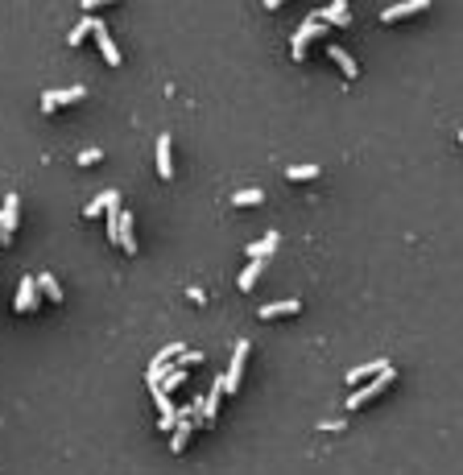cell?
I'll return each instance as SVG.
<instances>
[{
  "label": "cell",
  "instance_id": "obj_10",
  "mask_svg": "<svg viewBox=\"0 0 463 475\" xmlns=\"http://www.w3.org/2000/svg\"><path fill=\"white\" fill-rule=\"evenodd\" d=\"M170 153H174V141H170V132H162L157 136V173L170 182L174 178V162H170Z\"/></svg>",
  "mask_w": 463,
  "mask_h": 475
},
{
  "label": "cell",
  "instance_id": "obj_11",
  "mask_svg": "<svg viewBox=\"0 0 463 475\" xmlns=\"http://www.w3.org/2000/svg\"><path fill=\"white\" fill-rule=\"evenodd\" d=\"M38 306V281L34 277H21V290H17V314H29Z\"/></svg>",
  "mask_w": 463,
  "mask_h": 475
},
{
  "label": "cell",
  "instance_id": "obj_18",
  "mask_svg": "<svg viewBox=\"0 0 463 475\" xmlns=\"http://www.w3.org/2000/svg\"><path fill=\"white\" fill-rule=\"evenodd\" d=\"M112 203H120V194H116V190H104L99 199H92V203L83 207V215H87V219H95V215H99V211H108Z\"/></svg>",
  "mask_w": 463,
  "mask_h": 475
},
{
  "label": "cell",
  "instance_id": "obj_22",
  "mask_svg": "<svg viewBox=\"0 0 463 475\" xmlns=\"http://www.w3.org/2000/svg\"><path fill=\"white\" fill-rule=\"evenodd\" d=\"M285 178H290V182H315V178H319V166H290Z\"/></svg>",
  "mask_w": 463,
  "mask_h": 475
},
{
  "label": "cell",
  "instance_id": "obj_4",
  "mask_svg": "<svg viewBox=\"0 0 463 475\" xmlns=\"http://www.w3.org/2000/svg\"><path fill=\"white\" fill-rule=\"evenodd\" d=\"M248 351H252V343H248V339H240V343H236L232 364H228V372H224V392L240 389V381H244V364H248Z\"/></svg>",
  "mask_w": 463,
  "mask_h": 475
},
{
  "label": "cell",
  "instance_id": "obj_2",
  "mask_svg": "<svg viewBox=\"0 0 463 475\" xmlns=\"http://www.w3.org/2000/svg\"><path fill=\"white\" fill-rule=\"evenodd\" d=\"M327 29H331V25H323V17L311 13V17L298 25V34H294V42H290V54H294V58H306V45L315 42V38H323Z\"/></svg>",
  "mask_w": 463,
  "mask_h": 475
},
{
  "label": "cell",
  "instance_id": "obj_25",
  "mask_svg": "<svg viewBox=\"0 0 463 475\" xmlns=\"http://www.w3.org/2000/svg\"><path fill=\"white\" fill-rule=\"evenodd\" d=\"M75 162H79V166H95V162H104V153H99V149H83Z\"/></svg>",
  "mask_w": 463,
  "mask_h": 475
},
{
  "label": "cell",
  "instance_id": "obj_12",
  "mask_svg": "<svg viewBox=\"0 0 463 475\" xmlns=\"http://www.w3.org/2000/svg\"><path fill=\"white\" fill-rule=\"evenodd\" d=\"M327 58H331V62H335V66H339V71H343L348 79H356V75H360V66H356V58H352V54H348L343 45H327Z\"/></svg>",
  "mask_w": 463,
  "mask_h": 475
},
{
  "label": "cell",
  "instance_id": "obj_21",
  "mask_svg": "<svg viewBox=\"0 0 463 475\" xmlns=\"http://www.w3.org/2000/svg\"><path fill=\"white\" fill-rule=\"evenodd\" d=\"M257 203H265V190H236L232 194V207H257Z\"/></svg>",
  "mask_w": 463,
  "mask_h": 475
},
{
  "label": "cell",
  "instance_id": "obj_5",
  "mask_svg": "<svg viewBox=\"0 0 463 475\" xmlns=\"http://www.w3.org/2000/svg\"><path fill=\"white\" fill-rule=\"evenodd\" d=\"M17 211H21V199H17V194H4V207H0V244L13 240V232H17Z\"/></svg>",
  "mask_w": 463,
  "mask_h": 475
},
{
  "label": "cell",
  "instance_id": "obj_28",
  "mask_svg": "<svg viewBox=\"0 0 463 475\" xmlns=\"http://www.w3.org/2000/svg\"><path fill=\"white\" fill-rule=\"evenodd\" d=\"M348 422H339V418H331V422H319V430H343Z\"/></svg>",
  "mask_w": 463,
  "mask_h": 475
},
{
  "label": "cell",
  "instance_id": "obj_23",
  "mask_svg": "<svg viewBox=\"0 0 463 475\" xmlns=\"http://www.w3.org/2000/svg\"><path fill=\"white\" fill-rule=\"evenodd\" d=\"M38 290H42V294H46L50 302H62V290H58V281H54V277H50V273H42V277H38Z\"/></svg>",
  "mask_w": 463,
  "mask_h": 475
},
{
  "label": "cell",
  "instance_id": "obj_14",
  "mask_svg": "<svg viewBox=\"0 0 463 475\" xmlns=\"http://www.w3.org/2000/svg\"><path fill=\"white\" fill-rule=\"evenodd\" d=\"M298 310H302V306L294 302V298H290V302H269V306H261V322H269V318H290V314H298Z\"/></svg>",
  "mask_w": 463,
  "mask_h": 475
},
{
  "label": "cell",
  "instance_id": "obj_7",
  "mask_svg": "<svg viewBox=\"0 0 463 475\" xmlns=\"http://www.w3.org/2000/svg\"><path fill=\"white\" fill-rule=\"evenodd\" d=\"M92 38L99 42V54H104V62H108V66H120V62H124V58H120V45L112 42V34H108V25H95Z\"/></svg>",
  "mask_w": 463,
  "mask_h": 475
},
{
  "label": "cell",
  "instance_id": "obj_1",
  "mask_svg": "<svg viewBox=\"0 0 463 475\" xmlns=\"http://www.w3.org/2000/svg\"><path fill=\"white\" fill-rule=\"evenodd\" d=\"M393 381H397V368L389 364V368H385L380 376H372V381L364 385V389H356L352 397H348V409H364V405H369V401H376V397H380V392L389 389Z\"/></svg>",
  "mask_w": 463,
  "mask_h": 475
},
{
  "label": "cell",
  "instance_id": "obj_19",
  "mask_svg": "<svg viewBox=\"0 0 463 475\" xmlns=\"http://www.w3.org/2000/svg\"><path fill=\"white\" fill-rule=\"evenodd\" d=\"M120 248H124L129 257H137V236H133V215H129V211L120 219Z\"/></svg>",
  "mask_w": 463,
  "mask_h": 475
},
{
  "label": "cell",
  "instance_id": "obj_26",
  "mask_svg": "<svg viewBox=\"0 0 463 475\" xmlns=\"http://www.w3.org/2000/svg\"><path fill=\"white\" fill-rule=\"evenodd\" d=\"M199 360H203V355H199V351H190V347H186V355H178V368H190V364H199Z\"/></svg>",
  "mask_w": 463,
  "mask_h": 475
},
{
  "label": "cell",
  "instance_id": "obj_17",
  "mask_svg": "<svg viewBox=\"0 0 463 475\" xmlns=\"http://www.w3.org/2000/svg\"><path fill=\"white\" fill-rule=\"evenodd\" d=\"M95 25H99L95 17H83V21H79V25H75V29L66 34V45H83V42H87V38L95 34Z\"/></svg>",
  "mask_w": 463,
  "mask_h": 475
},
{
  "label": "cell",
  "instance_id": "obj_3",
  "mask_svg": "<svg viewBox=\"0 0 463 475\" xmlns=\"http://www.w3.org/2000/svg\"><path fill=\"white\" fill-rule=\"evenodd\" d=\"M178 355H186V343H170V347H162V351L153 355V364H149V376H145V381H149V389H157V385H162V381L174 372V368H170V360H178Z\"/></svg>",
  "mask_w": 463,
  "mask_h": 475
},
{
  "label": "cell",
  "instance_id": "obj_27",
  "mask_svg": "<svg viewBox=\"0 0 463 475\" xmlns=\"http://www.w3.org/2000/svg\"><path fill=\"white\" fill-rule=\"evenodd\" d=\"M186 298H190V302H199V306L207 302V294H203V290H199V285H190V290H186Z\"/></svg>",
  "mask_w": 463,
  "mask_h": 475
},
{
  "label": "cell",
  "instance_id": "obj_13",
  "mask_svg": "<svg viewBox=\"0 0 463 475\" xmlns=\"http://www.w3.org/2000/svg\"><path fill=\"white\" fill-rule=\"evenodd\" d=\"M426 8V0H406V4H389V8H380V21H401V17H414Z\"/></svg>",
  "mask_w": 463,
  "mask_h": 475
},
{
  "label": "cell",
  "instance_id": "obj_24",
  "mask_svg": "<svg viewBox=\"0 0 463 475\" xmlns=\"http://www.w3.org/2000/svg\"><path fill=\"white\" fill-rule=\"evenodd\" d=\"M183 385H186V368H174V372H170V376H166V381H162L157 389L170 397V389H183Z\"/></svg>",
  "mask_w": 463,
  "mask_h": 475
},
{
  "label": "cell",
  "instance_id": "obj_16",
  "mask_svg": "<svg viewBox=\"0 0 463 475\" xmlns=\"http://www.w3.org/2000/svg\"><path fill=\"white\" fill-rule=\"evenodd\" d=\"M319 17H323V25H348V21H352V13H348V4H343V0L327 4V8L319 13Z\"/></svg>",
  "mask_w": 463,
  "mask_h": 475
},
{
  "label": "cell",
  "instance_id": "obj_15",
  "mask_svg": "<svg viewBox=\"0 0 463 475\" xmlns=\"http://www.w3.org/2000/svg\"><path fill=\"white\" fill-rule=\"evenodd\" d=\"M278 232H269V236H265V240H257V244H248V248H244V253H248V257L252 260H269L273 257V248H278Z\"/></svg>",
  "mask_w": 463,
  "mask_h": 475
},
{
  "label": "cell",
  "instance_id": "obj_9",
  "mask_svg": "<svg viewBox=\"0 0 463 475\" xmlns=\"http://www.w3.org/2000/svg\"><path fill=\"white\" fill-rule=\"evenodd\" d=\"M385 368H389V360H385V355H376V360H369V364H360V368H352V372H348V385H360V381L369 385L372 376H380Z\"/></svg>",
  "mask_w": 463,
  "mask_h": 475
},
{
  "label": "cell",
  "instance_id": "obj_20",
  "mask_svg": "<svg viewBox=\"0 0 463 475\" xmlns=\"http://www.w3.org/2000/svg\"><path fill=\"white\" fill-rule=\"evenodd\" d=\"M261 273H265V260H252V264H248V269L236 277V285H240V290H252V285L261 281Z\"/></svg>",
  "mask_w": 463,
  "mask_h": 475
},
{
  "label": "cell",
  "instance_id": "obj_8",
  "mask_svg": "<svg viewBox=\"0 0 463 475\" xmlns=\"http://www.w3.org/2000/svg\"><path fill=\"white\" fill-rule=\"evenodd\" d=\"M220 397H224V376L215 381V389L203 397V418H199V426H215V418H220Z\"/></svg>",
  "mask_w": 463,
  "mask_h": 475
},
{
  "label": "cell",
  "instance_id": "obj_6",
  "mask_svg": "<svg viewBox=\"0 0 463 475\" xmlns=\"http://www.w3.org/2000/svg\"><path fill=\"white\" fill-rule=\"evenodd\" d=\"M87 95V87H66V91H46L42 95V112H54V108H62V104H79Z\"/></svg>",
  "mask_w": 463,
  "mask_h": 475
}]
</instances>
